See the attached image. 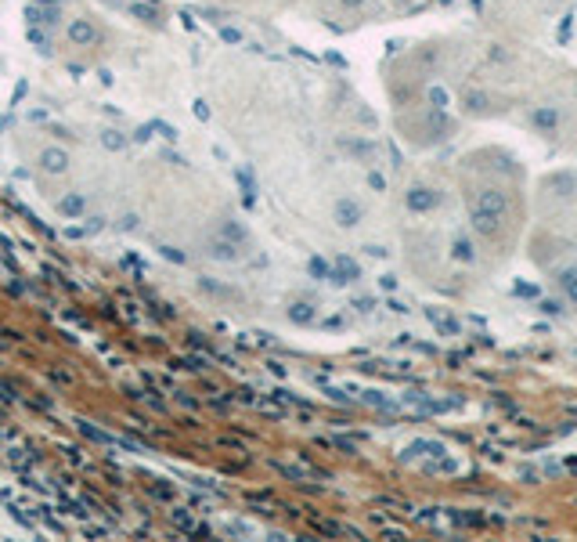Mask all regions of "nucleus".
<instances>
[{
  "label": "nucleus",
  "mask_w": 577,
  "mask_h": 542,
  "mask_svg": "<svg viewBox=\"0 0 577 542\" xmlns=\"http://www.w3.org/2000/svg\"><path fill=\"white\" fill-rule=\"evenodd\" d=\"M545 188L556 192V195H573L577 192V181L570 174H552V178H545Z\"/></svg>",
  "instance_id": "nucleus-11"
},
{
  "label": "nucleus",
  "mask_w": 577,
  "mask_h": 542,
  "mask_svg": "<svg viewBox=\"0 0 577 542\" xmlns=\"http://www.w3.org/2000/svg\"><path fill=\"white\" fill-rule=\"evenodd\" d=\"M69 152L66 148H58V145H51V148H43L40 152V170H47V174H66L69 170Z\"/></svg>",
  "instance_id": "nucleus-6"
},
{
  "label": "nucleus",
  "mask_w": 577,
  "mask_h": 542,
  "mask_svg": "<svg viewBox=\"0 0 577 542\" xmlns=\"http://www.w3.org/2000/svg\"><path fill=\"white\" fill-rule=\"evenodd\" d=\"M404 206H408L412 213H430L440 206V192L430 188V185H412L408 192H404Z\"/></svg>",
  "instance_id": "nucleus-1"
},
{
  "label": "nucleus",
  "mask_w": 577,
  "mask_h": 542,
  "mask_svg": "<svg viewBox=\"0 0 577 542\" xmlns=\"http://www.w3.org/2000/svg\"><path fill=\"white\" fill-rule=\"evenodd\" d=\"M451 257H454L458 264H473V260H477V250H473V242H469L466 235H454V242H451Z\"/></svg>",
  "instance_id": "nucleus-8"
},
{
  "label": "nucleus",
  "mask_w": 577,
  "mask_h": 542,
  "mask_svg": "<svg viewBox=\"0 0 577 542\" xmlns=\"http://www.w3.org/2000/svg\"><path fill=\"white\" fill-rule=\"evenodd\" d=\"M40 4H58V0H40Z\"/></svg>",
  "instance_id": "nucleus-24"
},
{
  "label": "nucleus",
  "mask_w": 577,
  "mask_h": 542,
  "mask_svg": "<svg viewBox=\"0 0 577 542\" xmlns=\"http://www.w3.org/2000/svg\"><path fill=\"white\" fill-rule=\"evenodd\" d=\"M66 36L76 44V47H90V44H98V26L90 22V19H73L69 26H66Z\"/></svg>",
  "instance_id": "nucleus-4"
},
{
  "label": "nucleus",
  "mask_w": 577,
  "mask_h": 542,
  "mask_svg": "<svg viewBox=\"0 0 577 542\" xmlns=\"http://www.w3.org/2000/svg\"><path fill=\"white\" fill-rule=\"evenodd\" d=\"M332 217H336V225H339V228H354V225L365 221V206H361L358 199H336Z\"/></svg>",
  "instance_id": "nucleus-3"
},
{
  "label": "nucleus",
  "mask_w": 577,
  "mask_h": 542,
  "mask_svg": "<svg viewBox=\"0 0 577 542\" xmlns=\"http://www.w3.org/2000/svg\"><path fill=\"white\" fill-rule=\"evenodd\" d=\"M531 123L541 134H556V127H559V108L556 105H538L534 113H531Z\"/></svg>",
  "instance_id": "nucleus-7"
},
{
  "label": "nucleus",
  "mask_w": 577,
  "mask_h": 542,
  "mask_svg": "<svg viewBox=\"0 0 577 542\" xmlns=\"http://www.w3.org/2000/svg\"><path fill=\"white\" fill-rule=\"evenodd\" d=\"M220 235H224V239H231V242H239V246L246 242V232H242V228H239L235 221H227V225L220 228Z\"/></svg>",
  "instance_id": "nucleus-17"
},
{
  "label": "nucleus",
  "mask_w": 577,
  "mask_h": 542,
  "mask_svg": "<svg viewBox=\"0 0 577 542\" xmlns=\"http://www.w3.org/2000/svg\"><path fill=\"white\" fill-rule=\"evenodd\" d=\"M307 267H311V275H314V279H328V271H332V267H328L321 257H311V264H307Z\"/></svg>",
  "instance_id": "nucleus-18"
},
{
  "label": "nucleus",
  "mask_w": 577,
  "mask_h": 542,
  "mask_svg": "<svg viewBox=\"0 0 577 542\" xmlns=\"http://www.w3.org/2000/svg\"><path fill=\"white\" fill-rule=\"evenodd\" d=\"M509 58H512V54H509V51H505L501 44H491V47H487V62H494V66H505Z\"/></svg>",
  "instance_id": "nucleus-16"
},
{
  "label": "nucleus",
  "mask_w": 577,
  "mask_h": 542,
  "mask_svg": "<svg viewBox=\"0 0 577 542\" xmlns=\"http://www.w3.org/2000/svg\"><path fill=\"white\" fill-rule=\"evenodd\" d=\"M541 311H545V315H559L563 304H559V300H541Z\"/></svg>",
  "instance_id": "nucleus-22"
},
{
  "label": "nucleus",
  "mask_w": 577,
  "mask_h": 542,
  "mask_svg": "<svg viewBox=\"0 0 577 542\" xmlns=\"http://www.w3.org/2000/svg\"><path fill=\"white\" fill-rule=\"evenodd\" d=\"M58 210H62L66 217H83V210H87V199H83L80 192H69V195H62V199H58Z\"/></svg>",
  "instance_id": "nucleus-9"
},
{
  "label": "nucleus",
  "mask_w": 577,
  "mask_h": 542,
  "mask_svg": "<svg viewBox=\"0 0 577 542\" xmlns=\"http://www.w3.org/2000/svg\"><path fill=\"white\" fill-rule=\"evenodd\" d=\"M339 4H343V8H350V11H354V8H361V4H365V0H339Z\"/></svg>",
  "instance_id": "nucleus-23"
},
{
  "label": "nucleus",
  "mask_w": 577,
  "mask_h": 542,
  "mask_svg": "<svg viewBox=\"0 0 577 542\" xmlns=\"http://www.w3.org/2000/svg\"><path fill=\"white\" fill-rule=\"evenodd\" d=\"M552 4H556V0H552Z\"/></svg>",
  "instance_id": "nucleus-25"
},
{
  "label": "nucleus",
  "mask_w": 577,
  "mask_h": 542,
  "mask_svg": "<svg viewBox=\"0 0 577 542\" xmlns=\"http://www.w3.org/2000/svg\"><path fill=\"white\" fill-rule=\"evenodd\" d=\"M209 257H217V260H235L239 257V242H231V239H213L209 242Z\"/></svg>",
  "instance_id": "nucleus-10"
},
{
  "label": "nucleus",
  "mask_w": 577,
  "mask_h": 542,
  "mask_svg": "<svg viewBox=\"0 0 577 542\" xmlns=\"http://www.w3.org/2000/svg\"><path fill=\"white\" fill-rule=\"evenodd\" d=\"M101 141H105V145H108V148H123V145H127V141H123V134H120V131H105V134H101Z\"/></svg>",
  "instance_id": "nucleus-19"
},
{
  "label": "nucleus",
  "mask_w": 577,
  "mask_h": 542,
  "mask_svg": "<svg viewBox=\"0 0 577 542\" xmlns=\"http://www.w3.org/2000/svg\"><path fill=\"white\" fill-rule=\"evenodd\" d=\"M473 210H480V213L494 217V221H501V217L509 213V199H505V192H498V188H480Z\"/></svg>",
  "instance_id": "nucleus-2"
},
{
  "label": "nucleus",
  "mask_w": 577,
  "mask_h": 542,
  "mask_svg": "<svg viewBox=\"0 0 577 542\" xmlns=\"http://www.w3.org/2000/svg\"><path fill=\"white\" fill-rule=\"evenodd\" d=\"M314 304H293V307H288V318H293L296 325H311L314 322Z\"/></svg>",
  "instance_id": "nucleus-14"
},
{
  "label": "nucleus",
  "mask_w": 577,
  "mask_h": 542,
  "mask_svg": "<svg viewBox=\"0 0 577 542\" xmlns=\"http://www.w3.org/2000/svg\"><path fill=\"white\" fill-rule=\"evenodd\" d=\"M462 105L469 108V113H487V105H491V98L484 94V91H469L466 98H462Z\"/></svg>",
  "instance_id": "nucleus-15"
},
{
  "label": "nucleus",
  "mask_w": 577,
  "mask_h": 542,
  "mask_svg": "<svg viewBox=\"0 0 577 542\" xmlns=\"http://www.w3.org/2000/svg\"><path fill=\"white\" fill-rule=\"evenodd\" d=\"M559 290L570 304H577V267H563L559 271Z\"/></svg>",
  "instance_id": "nucleus-12"
},
{
  "label": "nucleus",
  "mask_w": 577,
  "mask_h": 542,
  "mask_svg": "<svg viewBox=\"0 0 577 542\" xmlns=\"http://www.w3.org/2000/svg\"><path fill=\"white\" fill-rule=\"evenodd\" d=\"M368 185H372V188H375V192H383V188H386V178H383V174H375V170H372V174H368Z\"/></svg>",
  "instance_id": "nucleus-21"
},
{
  "label": "nucleus",
  "mask_w": 577,
  "mask_h": 542,
  "mask_svg": "<svg viewBox=\"0 0 577 542\" xmlns=\"http://www.w3.org/2000/svg\"><path fill=\"white\" fill-rule=\"evenodd\" d=\"M473 228H477L480 235H498V228H501V221H494V217H487V213H480V210H473Z\"/></svg>",
  "instance_id": "nucleus-13"
},
{
  "label": "nucleus",
  "mask_w": 577,
  "mask_h": 542,
  "mask_svg": "<svg viewBox=\"0 0 577 542\" xmlns=\"http://www.w3.org/2000/svg\"><path fill=\"white\" fill-rule=\"evenodd\" d=\"M358 279H361L358 260H350V257H336V264H332V271H328V282L346 286V282H358Z\"/></svg>",
  "instance_id": "nucleus-5"
},
{
  "label": "nucleus",
  "mask_w": 577,
  "mask_h": 542,
  "mask_svg": "<svg viewBox=\"0 0 577 542\" xmlns=\"http://www.w3.org/2000/svg\"><path fill=\"white\" fill-rule=\"evenodd\" d=\"M512 293H516V297H524V300H531V297H538V286H531V282H516Z\"/></svg>",
  "instance_id": "nucleus-20"
}]
</instances>
